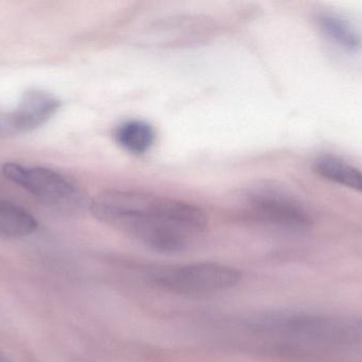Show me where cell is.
Segmentation results:
<instances>
[{"instance_id":"cell-3","label":"cell","mask_w":362,"mask_h":362,"mask_svg":"<svg viewBox=\"0 0 362 362\" xmlns=\"http://www.w3.org/2000/svg\"><path fill=\"white\" fill-rule=\"evenodd\" d=\"M2 174L55 212L74 216L89 208L90 202L84 191L71 179L55 170L6 163L2 167Z\"/></svg>"},{"instance_id":"cell-1","label":"cell","mask_w":362,"mask_h":362,"mask_svg":"<svg viewBox=\"0 0 362 362\" xmlns=\"http://www.w3.org/2000/svg\"><path fill=\"white\" fill-rule=\"evenodd\" d=\"M89 210L104 225L165 254L185 250L208 225L197 206L136 191H103L91 200Z\"/></svg>"},{"instance_id":"cell-12","label":"cell","mask_w":362,"mask_h":362,"mask_svg":"<svg viewBox=\"0 0 362 362\" xmlns=\"http://www.w3.org/2000/svg\"><path fill=\"white\" fill-rule=\"evenodd\" d=\"M0 362H8V361H6V359L1 358V357H0Z\"/></svg>"},{"instance_id":"cell-4","label":"cell","mask_w":362,"mask_h":362,"mask_svg":"<svg viewBox=\"0 0 362 362\" xmlns=\"http://www.w3.org/2000/svg\"><path fill=\"white\" fill-rule=\"evenodd\" d=\"M155 283L161 288L180 295H209L238 286L242 272L223 264L204 261L159 270Z\"/></svg>"},{"instance_id":"cell-8","label":"cell","mask_w":362,"mask_h":362,"mask_svg":"<svg viewBox=\"0 0 362 362\" xmlns=\"http://www.w3.org/2000/svg\"><path fill=\"white\" fill-rule=\"evenodd\" d=\"M38 222L27 210L6 200L0 199V235L25 237L35 233Z\"/></svg>"},{"instance_id":"cell-9","label":"cell","mask_w":362,"mask_h":362,"mask_svg":"<svg viewBox=\"0 0 362 362\" xmlns=\"http://www.w3.org/2000/svg\"><path fill=\"white\" fill-rule=\"evenodd\" d=\"M317 174L336 184L362 193V171L335 157H319L315 163Z\"/></svg>"},{"instance_id":"cell-11","label":"cell","mask_w":362,"mask_h":362,"mask_svg":"<svg viewBox=\"0 0 362 362\" xmlns=\"http://www.w3.org/2000/svg\"><path fill=\"white\" fill-rule=\"evenodd\" d=\"M16 134L13 128L12 117L11 113H0V136Z\"/></svg>"},{"instance_id":"cell-13","label":"cell","mask_w":362,"mask_h":362,"mask_svg":"<svg viewBox=\"0 0 362 362\" xmlns=\"http://www.w3.org/2000/svg\"><path fill=\"white\" fill-rule=\"evenodd\" d=\"M359 323H361V327H362V319H361V320H359Z\"/></svg>"},{"instance_id":"cell-5","label":"cell","mask_w":362,"mask_h":362,"mask_svg":"<svg viewBox=\"0 0 362 362\" xmlns=\"http://www.w3.org/2000/svg\"><path fill=\"white\" fill-rule=\"evenodd\" d=\"M247 212L253 220L283 233H306L313 227L310 213L291 196L274 188H257L247 198Z\"/></svg>"},{"instance_id":"cell-7","label":"cell","mask_w":362,"mask_h":362,"mask_svg":"<svg viewBox=\"0 0 362 362\" xmlns=\"http://www.w3.org/2000/svg\"><path fill=\"white\" fill-rule=\"evenodd\" d=\"M119 146L136 155L148 152L156 140L154 128L142 120H129L121 123L115 133Z\"/></svg>"},{"instance_id":"cell-2","label":"cell","mask_w":362,"mask_h":362,"mask_svg":"<svg viewBox=\"0 0 362 362\" xmlns=\"http://www.w3.org/2000/svg\"><path fill=\"white\" fill-rule=\"evenodd\" d=\"M250 329L270 340L268 351L282 358L325 361L339 358L361 346L358 321L308 312H272L249 323Z\"/></svg>"},{"instance_id":"cell-10","label":"cell","mask_w":362,"mask_h":362,"mask_svg":"<svg viewBox=\"0 0 362 362\" xmlns=\"http://www.w3.org/2000/svg\"><path fill=\"white\" fill-rule=\"evenodd\" d=\"M317 23L325 36L342 48L350 51H357L361 48V34L344 19L333 14H321L317 18Z\"/></svg>"},{"instance_id":"cell-6","label":"cell","mask_w":362,"mask_h":362,"mask_svg":"<svg viewBox=\"0 0 362 362\" xmlns=\"http://www.w3.org/2000/svg\"><path fill=\"white\" fill-rule=\"evenodd\" d=\"M61 108V102L46 91H25L14 112L11 113L15 133L37 129L46 123Z\"/></svg>"}]
</instances>
